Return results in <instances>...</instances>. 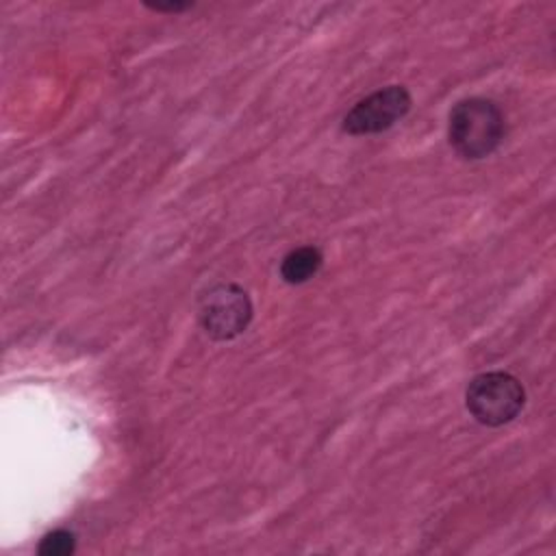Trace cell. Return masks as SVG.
<instances>
[{"instance_id": "cell-1", "label": "cell", "mask_w": 556, "mask_h": 556, "mask_svg": "<svg viewBox=\"0 0 556 556\" xmlns=\"http://www.w3.org/2000/svg\"><path fill=\"white\" fill-rule=\"evenodd\" d=\"M506 137V117L489 98L458 100L447 117V139L458 156L478 161L493 154Z\"/></svg>"}, {"instance_id": "cell-2", "label": "cell", "mask_w": 556, "mask_h": 556, "mask_svg": "<svg viewBox=\"0 0 556 556\" xmlns=\"http://www.w3.org/2000/svg\"><path fill=\"white\" fill-rule=\"evenodd\" d=\"M526 404L523 384L508 371H484L471 378L465 391L469 415L489 428L513 421Z\"/></svg>"}, {"instance_id": "cell-3", "label": "cell", "mask_w": 556, "mask_h": 556, "mask_svg": "<svg viewBox=\"0 0 556 556\" xmlns=\"http://www.w3.org/2000/svg\"><path fill=\"white\" fill-rule=\"evenodd\" d=\"M198 321L211 339L230 341L252 321L250 295L235 282L213 285L200 295Z\"/></svg>"}, {"instance_id": "cell-4", "label": "cell", "mask_w": 556, "mask_h": 556, "mask_svg": "<svg viewBox=\"0 0 556 556\" xmlns=\"http://www.w3.org/2000/svg\"><path fill=\"white\" fill-rule=\"evenodd\" d=\"M413 98L402 85H387L358 100L341 122V130L354 137L389 130L410 111Z\"/></svg>"}, {"instance_id": "cell-5", "label": "cell", "mask_w": 556, "mask_h": 556, "mask_svg": "<svg viewBox=\"0 0 556 556\" xmlns=\"http://www.w3.org/2000/svg\"><path fill=\"white\" fill-rule=\"evenodd\" d=\"M324 263V254L315 245H300L287 252L280 261V278L287 285H302L311 280Z\"/></svg>"}, {"instance_id": "cell-6", "label": "cell", "mask_w": 556, "mask_h": 556, "mask_svg": "<svg viewBox=\"0 0 556 556\" xmlns=\"http://www.w3.org/2000/svg\"><path fill=\"white\" fill-rule=\"evenodd\" d=\"M76 549V534L72 530H52L41 536L37 552L41 556H70Z\"/></svg>"}, {"instance_id": "cell-7", "label": "cell", "mask_w": 556, "mask_h": 556, "mask_svg": "<svg viewBox=\"0 0 556 556\" xmlns=\"http://www.w3.org/2000/svg\"><path fill=\"white\" fill-rule=\"evenodd\" d=\"M148 9H152V11H156V13H180V11H185V9H191L193 4H189V2H169V4H146Z\"/></svg>"}]
</instances>
